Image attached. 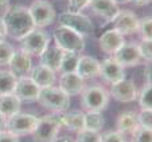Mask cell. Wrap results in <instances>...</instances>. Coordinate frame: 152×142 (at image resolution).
Listing matches in <instances>:
<instances>
[{"label":"cell","mask_w":152,"mask_h":142,"mask_svg":"<svg viewBox=\"0 0 152 142\" xmlns=\"http://www.w3.org/2000/svg\"><path fill=\"white\" fill-rule=\"evenodd\" d=\"M62 122H61V113H53L38 118L37 126L32 131V138L35 142H53L58 137Z\"/></svg>","instance_id":"cell-2"},{"label":"cell","mask_w":152,"mask_h":142,"mask_svg":"<svg viewBox=\"0 0 152 142\" xmlns=\"http://www.w3.org/2000/svg\"><path fill=\"white\" fill-rule=\"evenodd\" d=\"M19 42L22 46V49H20L22 51L27 52L31 57H39L43 52V50L50 44V38L46 31L35 27L26 36L22 38Z\"/></svg>","instance_id":"cell-7"},{"label":"cell","mask_w":152,"mask_h":142,"mask_svg":"<svg viewBox=\"0 0 152 142\" xmlns=\"http://www.w3.org/2000/svg\"><path fill=\"white\" fill-rule=\"evenodd\" d=\"M53 142H75L72 137H67V135H62V137H57Z\"/></svg>","instance_id":"cell-41"},{"label":"cell","mask_w":152,"mask_h":142,"mask_svg":"<svg viewBox=\"0 0 152 142\" xmlns=\"http://www.w3.org/2000/svg\"><path fill=\"white\" fill-rule=\"evenodd\" d=\"M109 95L115 98L117 102L121 103H131L137 99V87L131 79H121L116 83H112L109 88Z\"/></svg>","instance_id":"cell-10"},{"label":"cell","mask_w":152,"mask_h":142,"mask_svg":"<svg viewBox=\"0 0 152 142\" xmlns=\"http://www.w3.org/2000/svg\"><path fill=\"white\" fill-rule=\"evenodd\" d=\"M112 58L117 63H120L124 68L135 67V66L141 64V62H143L137 49V43L133 42H124L120 46V49L113 54Z\"/></svg>","instance_id":"cell-11"},{"label":"cell","mask_w":152,"mask_h":142,"mask_svg":"<svg viewBox=\"0 0 152 142\" xmlns=\"http://www.w3.org/2000/svg\"><path fill=\"white\" fill-rule=\"evenodd\" d=\"M137 49L140 52V57L145 62H151L152 59V39H141L137 43Z\"/></svg>","instance_id":"cell-31"},{"label":"cell","mask_w":152,"mask_h":142,"mask_svg":"<svg viewBox=\"0 0 152 142\" xmlns=\"http://www.w3.org/2000/svg\"><path fill=\"white\" fill-rule=\"evenodd\" d=\"M117 4H125V3H128V0H115Z\"/></svg>","instance_id":"cell-44"},{"label":"cell","mask_w":152,"mask_h":142,"mask_svg":"<svg viewBox=\"0 0 152 142\" xmlns=\"http://www.w3.org/2000/svg\"><path fill=\"white\" fill-rule=\"evenodd\" d=\"M128 3H132L137 7H143V6H147V4L151 3V0H128Z\"/></svg>","instance_id":"cell-40"},{"label":"cell","mask_w":152,"mask_h":142,"mask_svg":"<svg viewBox=\"0 0 152 142\" xmlns=\"http://www.w3.org/2000/svg\"><path fill=\"white\" fill-rule=\"evenodd\" d=\"M116 130L121 133L123 135L131 134L139 128L137 122V114L133 111H123L118 114L117 120H116Z\"/></svg>","instance_id":"cell-22"},{"label":"cell","mask_w":152,"mask_h":142,"mask_svg":"<svg viewBox=\"0 0 152 142\" xmlns=\"http://www.w3.org/2000/svg\"><path fill=\"white\" fill-rule=\"evenodd\" d=\"M28 11L32 17L34 26L37 28H43V27L50 26L51 23H54L55 17H57V12H55L54 7L47 0H34L30 6Z\"/></svg>","instance_id":"cell-9"},{"label":"cell","mask_w":152,"mask_h":142,"mask_svg":"<svg viewBox=\"0 0 152 142\" xmlns=\"http://www.w3.org/2000/svg\"><path fill=\"white\" fill-rule=\"evenodd\" d=\"M37 101L40 103V106L53 113H63L70 106V97L55 86L40 88Z\"/></svg>","instance_id":"cell-3"},{"label":"cell","mask_w":152,"mask_h":142,"mask_svg":"<svg viewBox=\"0 0 152 142\" xmlns=\"http://www.w3.org/2000/svg\"><path fill=\"white\" fill-rule=\"evenodd\" d=\"M88 8L105 23H109L117 15L118 4L115 0H90Z\"/></svg>","instance_id":"cell-14"},{"label":"cell","mask_w":152,"mask_h":142,"mask_svg":"<svg viewBox=\"0 0 152 142\" xmlns=\"http://www.w3.org/2000/svg\"><path fill=\"white\" fill-rule=\"evenodd\" d=\"M125 42L124 40V35H121L117 30L112 28L105 31L98 39V44H100V49L102 50V52L105 54L113 55L118 49L120 46Z\"/></svg>","instance_id":"cell-18"},{"label":"cell","mask_w":152,"mask_h":142,"mask_svg":"<svg viewBox=\"0 0 152 142\" xmlns=\"http://www.w3.org/2000/svg\"><path fill=\"white\" fill-rule=\"evenodd\" d=\"M0 142H20V141H19V137L4 130V131H0Z\"/></svg>","instance_id":"cell-37"},{"label":"cell","mask_w":152,"mask_h":142,"mask_svg":"<svg viewBox=\"0 0 152 142\" xmlns=\"http://www.w3.org/2000/svg\"><path fill=\"white\" fill-rule=\"evenodd\" d=\"M105 118L101 111H86L83 114V129L100 133L104 128Z\"/></svg>","instance_id":"cell-25"},{"label":"cell","mask_w":152,"mask_h":142,"mask_svg":"<svg viewBox=\"0 0 152 142\" xmlns=\"http://www.w3.org/2000/svg\"><path fill=\"white\" fill-rule=\"evenodd\" d=\"M7 36V30H6V24L3 22V17L0 16V40H3Z\"/></svg>","instance_id":"cell-39"},{"label":"cell","mask_w":152,"mask_h":142,"mask_svg":"<svg viewBox=\"0 0 152 142\" xmlns=\"http://www.w3.org/2000/svg\"><path fill=\"white\" fill-rule=\"evenodd\" d=\"M53 39L55 42V46L59 47L62 51H72L81 54L85 50V38L69 27H57L53 32Z\"/></svg>","instance_id":"cell-5"},{"label":"cell","mask_w":152,"mask_h":142,"mask_svg":"<svg viewBox=\"0 0 152 142\" xmlns=\"http://www.w3.org/2000/svg\"><path fill=\"white\" fill-rule=\"evenodd\" d=\"M10 0H0V16H3L10 8Z\"/></svg>","instance_id":"cell-38"},{"label":"cell","mask_w":152,"mask_h":142,"mask_svg":"<svg viewBox=\"0 0 152 142\" xmlns=\"http://www.w3.org/2000/svg\"><path fill=\"white\" fill-rule=\"evenodd\" d=\"M59 26H65L72 28L73 31L78 32L81 36H89L94 32V24L86 16L77 11H65L58 16Z\"/></svg>","instance_id":"cell-6"},{"label":"cell","mask_w":152,"mask_h":142,"mask_svg":"<svg viewBox=\"0 0 152 142\" xmlns=\"http://www.w3.org/2000/svg\"><path fill=\"white\" fill-rule=\"evenodd\" d=\"M40 88L37 86V83L30 78V75L27 77H20L16 79V85H15L14 94L19 98L22 102H35L38 99Z\"/></svg>","instance_id":"cell-13"},{"label":"cell","mask_w":152,"mask_h":142,"mask_svg":"<svg viewBox=\"0 0 152 142\" xmlns=\"http://www.w3.org/2000/svg\"><path fill=\"white\" fill-rule=\"evenodd\" d=\"M131 137V142H152V130L139 126Z\"/></svg>","instance_id":"cell-32"},{"label":"cell","mask_w":152,"mask_h":142,"mask_svg":"<svg viewBox=\"0 0 152 142\" xmlns=\"http://www.w3.org/2000/svg\"><path fill=\"white\" fill-rule=\"evenodd\" d=\"M18 78L10 70H0V95L12 94Z\"/></svg>","instance_id":"cell-27"},{"label":"cell","mask_w":152,"mask_h":142,"mask_svg":"<svg viewBox=\"0 0 152 142\" xmlns=\"http://www.w3.org/2000/svg\"><path fill=\"white\" fill-rule=\"evenodd\" d=\"M8 67H10V71L16 78L27 77V75H30L32 68L31 55H28L27 52L22 51V50L15 51L8 63Z\"/></svg>","instance_id":"cell-16"},{"label":"cell","mask_w":152,"mask_h":142,"mask_svg":"<svg viewBox=\"0 0 152 142\" xmlns=\"http://www.w3.org/2000/svg\"><path fill=\"white\" fill-rule=\"evenodd\" d=\"M6 123H7V118L1 113H0V131L6 130Z\"/></svg>","instance_id":"cell-42"},{"label":"cell","mask_w":152,"mask_h":142,"mask_svg":"<svg viewBox=\"0 0 152 142\" xmlns=\"http://www.w3.org/2000/svg\"><path fill=\"white\" fill-rule=\"evenodd\" d=\"M144 75H145V80H147V82H151V66H147V67H145Z\"/></svg>","instance_id":"cell-43"},{"label":"cell","mask_w":152,"mask_h":142,"mask_svg":"<svg viewBox=\"0 0 152 142\" xmlns=\"http://www.w3.org/2000/svg\"><path fill=\"white\" fill-rule=\"evenodd\" d=\"M139 126L145 129H152V110H140L137 114Z\"/></svg>","instance_id":"cell-34"},{"label":"cell","mask_w":152,"mask_h":142,"mask_svg":"<svg viewBox=\"0 0 152 142\" xmlns=\"http://www.w3.org/2000/svg\"><path fill=\"white\" fill-rule=\"evenodd\" d=\"M58 82H59L58 87L69 97L80 95L81 91L86 87L85 79H82L77 72H65L59 77Z\"/></svg>","instance_id":"cell-17"},{"label":"cell","mask_w":152,"mask_h":142,"mask_svg":"<svg viewBox=\"0 0 152 142\" xmlns=\"http://www.w3.org/2000/svg\"><path fill=\"white\" fill-rule=\"evenodd\" d=\"M20 106H22V101L14 93L0 95V113L6 118L14 115L15 113H19Z\"/></svg>","instance_id":"cell-23"},{"label":"cell","mask_w":152,"mask_h":142,"mask_svg":"<svg viewBox=\"0 0 152 142\" xmlns=\"http://www.w3.org/2000/svg\"><path fill=\"white\" fill-rule=\"evenodd\" d=\"M62 54H63V51L59 49V47H57L55 44L54 46L49 44L46 49L43 50L42 54L39 55V63L57 72V71L59 70Z\"/></svg>","instance_id":"cell-21"},{"label":"cell","mask_w":152,"mask_h":142,"mask_svg":"<svg viewBox=\"0 0 152 142\" xmlns=\"http://www.w3.org/2000/svg\"><path fill=\"white\" fill-rule=\"evenodd\" d=\"M101 142H126V139L125 135L118 133L117 130H110L101 135Z\"/></svg>","instance_id":"cell-35"},{"label":"cell","mask_w":152,"mask_h":142,"mask_svg":"<svg viewBox=\"0 0 152 142\" xmlns=\"http://www.w3.org/2000/svg\"><path fill=\"white\" fill-rule=\"evenodd\" d=\"M14 52L15 49L11 43H8L6 39L0 40V66H8Z\"/></svg>","instance_id":"cell-29"},{"label":"cell","mask_w":152,"mask_h":142,"mask_svg":"<svg viewBox=\"0 0 152 142\" xmlns=\"http://www.w3.org/2000/svg\"><path fill=\"white\" fill-rule=\"evenodd\" d=\"M83 114L82 111H70V113H61V122L63 128L72 131H81L83 129Z\"/></svg>","instance_id":"cell-24"},{"label":"cell","mask_w":152,"mask_h":142,"mask_svg":"<svg viewBox=\"0 0 152 142\" xmlns=\"http://www.w3.org/2000/svg\"><path fill=\"white\" fill-rule=\"evenodd\" d=\"M1 17H3V22L6 24L7 35L15 40H20L31 30L35 28L28 8L23 6L10 7L8 11Z\"/></svg>","instance_id":"cell-1"},{"label":"cell","mask_w":152,"mask_h":142,"mask_svg":"<svg viewBox=\"0 0 152 142\" xmlns=\"http://www.w3.org/2000/svg\"><path fill=\"white\" fill-rule=\"evenodd\" d=\"M75 142H101V134L98 131H92L82 129L77 133V138L74 139Z\"/></svg>","instance_id":"cell-33"},{"label":"cell","mask_w":152,"mask_h":142,"mask_svg":"<svg viewBox=\"0 0 152 142\" xmlns=\"http://www.w3.org/2000/svg\"><path fill=\"white\" fill-rule=\"evenodd\" d=\"M113 28L117 30L121 35H132L137 32L139 17L131 9H118L117 15L112 20Z\"/></svg>","instance_id":"cell-12"},{"label":"cell","mask_w":152,"mask_h":142,"mask_svg":"<svg viewBox=\"0 0 152 142\" xmlns=\"http://www.w3.org/2000/svg\"><path fill=\"white\" fill-rule=\"evenodd\" d=\"M38 122V117L27 113H15L14 115L7 118L6 130L16 137L28 135L34 131Z\"/></svg>","instance_id":"cell-8"},{"label":"cell","mask_w":152,"mask_h":142,"mask_svg":"<svg viewBox=\"0 0 152 142\" xmlns=\"http://www.w3.org/2000/svg\"><path fill=\"white\" fill-rule=\"evenodd\" d=\"M90 0H69V7H70V11H82L83 8L88 7Z\"/></svg>","instance_id":"cell-36"},{"label":"cell","mask_w":152,"mask_h":142,"mask_svg":"<svg viewBox=\"0 0 152 142\" xmlns=\"http://www.w3.org/2000/svg\"><path fill=\"white\" fill-rule=\"evenodd\" d=\"M137 32L141 35V39H152V19L151 16H145L139 19Z\"/></svg>","instance_id":"cell-30"},{"label":"cell","mask_w":152,"mask_h":142,"mask_svg":"<svg viewBox=\"0 0 152 142\" xmlns=\"http://www.w3.org/2000/svg\"><path fill=\"white\" fill-rule=\"evenodd\" d=\"M30 78L37 83V86L39 88H45V87H50V86H54L55 80H57V75H55V71L50 70L49 67L43 64H37L35 67L31 68V72H30Z\"/></svg>","instance_id":"cell-19"},{"label":"cell","mask_w":152,"mask_h":142,"mask_svg":"<svg viewBox=\"0 0 152 142\" xmlns=\"http://www.w3.org/2000/svg\"><path fill=\"white\" fill-rule=\"evenodd\" d=\"M106 83H116L125 78V68L117 63L113 58H108L102 63H100V75Z\"/></svg>","instance_id":"cell-15"},{"label":"cell","mask_w":152,"mask_h":142,"mask_svg":"<svg viewBox=\"0 0 152 142\" xmlns=\"http://www.w3.org/2000/svg\"><path fill=\"white\" fill-rule=\"evenodd\" d=\"M139 95V107L140 110H152V86L151 82H145L140 91L137 93Z\"/></svg>","instance_id":"cell-28"},{"label":"cell","mask_w":152,"mask_h":142,"mask_svg":"<svg viewBox=\"0 0 152 142\" xmlns=\"http://www.w3.org/2000/svg\"><path fill=\"white\" fill-rule=\"evenodd\" d=\"M78 59H80V54H77V52L63 51L61 64H59V70L58 71H61L62 74H65V72H75Z\"/></svg>","instance_id":"cell-26"},{"label":"cell","mask_w":152,"mask_h":142,"mask_svg":"<svg viewBox=\"0 0 152 142\" xmlns=\"http://www.w3.org/2000/svg\"><path fill=\"white\" fill-rule=\"evenodd\" d=\"M75 72L85 80L96 78L100 75V62H98L97 59H94L93 57L82 55V57H80V59H78Z\"/></svg>","instance_id":"cell-20"},{"label":"cell","mask_w":152,"mask_h":142,"mask_svg":"<svg viewBox=\"0 0 152 142\" xmlns=\"http://www.w3.org/2000/svg\"><path fill=\"white\" fill-rule=\"evenodd\" d=\"M81 107L85 111H102L109 103V93L100 85L88 86L81 91Z\"/></svg>","instance_id":"cell-4"}]
</instances>
